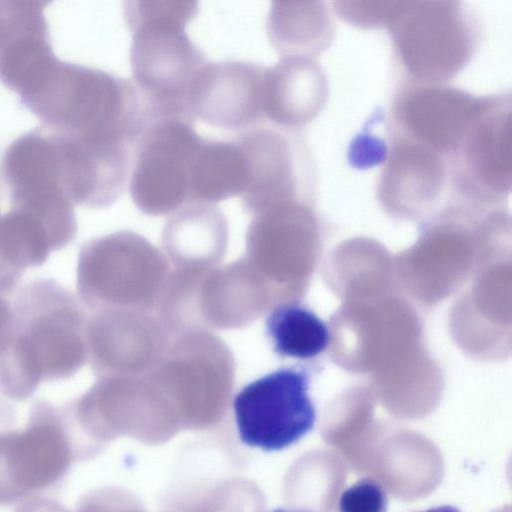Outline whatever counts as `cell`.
Wrapping results in <instances>:
<instances>
[{"mask_svg":"<svg viewBox=\"0 0 512 512\" xmlns=\"http://www.w3.org/2000/svg\"><path fill=\"white\" fill-rule=\"evenodd\" d=\"M124 11L133 83L157 115L193 118L189 96L207 63L185 32L197 2L136 0L126 2Z\"/></svg>","mask_w":512,"mask_h":512,"instance_id":"obj_1","label":"cell"},{"mask_svg":"<svg viewBox=\"0 0 512 512\" xmlns=\"http://www.w3.org/2000/svg\"><path fill=\"white\" fill-rule=\"evenodd\" d=\"M386 29L407 80L444 84L474 56L481 25L461 1H399Z\"/></svg>","mask_w":512,"mask_h":512,"instance_id":"obj_2","label":"cell"},{"mask_svg":"<svg viewBox=\"0 0 512 512\" xmlns=\"http://www.w3.org/2000/svg\"><path fill=\"white\" fill-rule=\"evenodd\" d=\"M302 366L281 367L243 386L232 406L239 438L249 447L279 451L298 442L316 421Z\"/></svg>","mask_w":512,"mask_h":512,"instance_id":"obj_3","label":"cell"},{"mask_svg":"<svg viewBox=\"0 0 512 512\" xmlns=\"http://www.w3.org/2000/svg\"><path fill=\"white\" fill-rule=\"evenodd\" d=\"M193 118L155 116L133 150L129 190L144 212L163 214L190 200V173L202 144Z\"/></svg>","mask_w":512,"mask_h":512,"instance_id":"obj_4","label":"cell"},{"mask_svg":"<svg viewBox=\"0 0 512 512\" xmlns=\"http://www.w3.org/2000/svg\"><path fill=\"white\" fill-rule=\"evenodd\" d=\"M494 97L445 84L408 81L393 98L389 135L427 147L448 160Z\"/></svg>","mask_w":512,"mask_h":512,"instance_id":"obj_5","label":"cell"},{"mask_svg":"<svg viewBox=\"0 0 512 512\" xmlns=\"http://www.w3.org/2000/svg\"><path fill=\"white\" fill-rule=\"evenodd\" d=\"M512 100L495 94L447 160L449 187L474 200L504 198L512 178Z\"/></svg>","mask_w":512,"mask_h":512,"instance_id":"obj_6","label":"cell"},{"mask_svg":"<svg viewBox=\"0 0 512 512\" xmlns=\"http://www.w3.org/2000/svg\"><path fill=\"white\" fill-rule=\"evenodd\" d=\"M244 151L248 182L242 193L245 205L254 212L299 201L314 188L311 155L292 130L254 127L236 139Z\"/></svg>","mask_w":512,"mask_h":512,"instance_id":"obj_7","label":"cell"},{"mask_svg":"<svg viewBox=\"0 0 512 512\" xmlns=\"http://www.w3.org/2000/svg\"><path fill=\"white\" fill-rule=\"evenodd\" d=\"M73 453L68 436L58 427L34 425L0 434V506L56 484L70 468Z\"/></svg>","mask_w":512,"mask_h":512,"instance_id":"obj_8","label":"cell"},{"mask_svg":"<svg viewBox=\"0 0 512 512\" xmlns=\"http://www.w3.org/2000/svg\"><path fill=\"white\" fill-rule=\"evenodd\" d=\"M265 67L246 61L206 63L189 96L192 116L223 129H245L264 119Z\"/></svg>","mask_w":512,"mask_h":512,"instance_id":"obj_9","label":"cell"},{"mask_svg":"<svg viewBox=\"0 0 512 512\" xmlns=\"http://www.w3.org/2000/svg\"><path fill=\"white\" fill-rule=\"evenodd\" d=\"M329 98L322 66L312 58L283 57L265 67L263 112L278 127L292 130L313 121Z\"/></svg>","mask_w":512,"mask_h":512,"instance_id":"obj_10","label":"cell"},{"mask_svg":"<svg viewBox=\"0 0 512 512\" xmlns=\"http://www.w3.org/2000/svg\"><path fill=\"white\" fill-rule=\"evenodd\" d=\"M389 140L377 187L381 201L403 207L435 202L449 188L447 159L402 137Z\"/></svg>","mask_w":512,"mask_h":512,"instance_id":"obj_11","label":"cell"},{"mask_svg":"<svg viewBox=\"0 0 512 512\" xmlns=\"http://www.w3.org/2000/svg\"><path fill=\"white\" fill-rule=\"evenodd\" d=\"M266 30L283 57H318L331 45L335 25L323 1H273Z\"/></svg>","mask_w":512,"mask_h":512,"instance_id":"obj_12","label":"cell"},{"mask_svg":"<svg viewBox=\"0 0 512 512\" xmlns=\"http://www.w3.org/2000/svg\"><path fill=\"white\" fill-rule=\"evenodd\" d=\"M247 161L235 141L204 139L191 166L190 201H219L244 192Z\"/></svg>","mask_w":512,"mask_h":512,"instance_id":"obj_13","label":"cell"},{"mask_svg":"<svg viewBox=\"0 0 512 512\" xmlns=\"http://www.w3.org/2000/svg\"><path fill=\"white\" fill-rule=\"evenodd\" d=\"M265 332L274 353L284 359L314 358L331 340L326 323L300 302L275 307L266 317Z\"/></svg>","mask_w":512,"mask_h":512,"instance_id":"obj_14","label":"cell"},{"mask_svg":"<svg viewBox=\"0 0 512 512\" xmlns=\"http://www.w3.org/2000/svg\"><path fill=\"white\" fill-rule=\"evenodd\" d=\"M333 9L348 24L359 28H386L398 1H333Z\"/></svg>","mask_w":512,"mask_h":512,"instance_id":"obj_15","label":"cell"},{"mask_svg":"<svg viewBox=\"0 0 512 512\" xmlns=\"http://www.w3.org/2000/svg\"><path fill=\"white\" fill-rule=\"evenodd\" d=\"M388 499L382 485L375 479H359L342 492L339 512H387Z\"/></svg>","mask_w":512,"mask_h":512,"instance_id":"obj_16","label":"cell"},{"mask_svg":"<svg viewBox=\"0 0 512 512\" xmlns=\"http://www.w3.org/2000/svg\"><path fill=\"white\" fill-rule=\"evenodd\" d=\"M17 512H68L58 503L46 500H35L26 503Z\"/></svg>","mask_w":512,"mask_h":512,"instance_id":"obj_17","label":"cell"},{"mask_svg":"<svg viewBox=\"0 0 512 512\" xmlns=\"http://www.w3.org/2000/svg\"><path fill=\"white\" fill-rule=\"evenodd\" d=\"M421 512H460V510L453 506L444 505V506L430 508V509H427V510L421 511Z\"/></svg>","mask_w":512,"mask_h":512,"instance_id":"obj_18","label":"cell"},{"mask_svg":"<svg viewBox=\"0 0 512 512\" xmlns=\"http://www.w3.org/2000/svg\"><path fill=\"white\" fill-rule=\"evenodd\" d=\"M270 512H310V511H307V510H303V509H284V508H277L273 511H270Z\"/></svg>","mask_w":512,"mask_h":512,"instance_id":"obj_19","label":"cell"}]
</instances>
